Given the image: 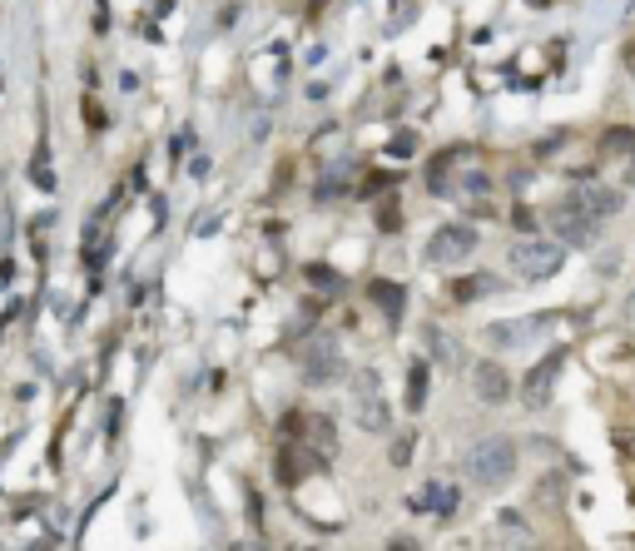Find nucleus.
I'll list each match as a JSON object with an SVG mask.
<instances>
[{
	"instance_id": "obj_7",
	"label": "nucleus",
	"mask_w": 635,
	"mask_h": 551,
	"mask_svg": "<svg viewBox=\"0 0 635 551\" xmlns=\"http://www.w3.org/2000/svg\"><path fill=\"white\" fill-rule=\"evenodd\" d=\"M551 229H556V239H561V244H586V239L596 234V219H591V214H586V209L566 194V199L551 209Z\"/></svg>"
},
{
	"instance_id": "obj_1",
	"label": "nucleus",
	"mask_w": 635,
	"mask_h": 551,
	"mask_svg": "<svg viewBox=\"0 0 635 551\" xmlns=\"http://www.w3.org/2000/svg\"><path fill=\"white\" fill-rule=\"evenodd\" d=\"M462 472L477 487H502V482H511V472H516V442L511 437H482L477 447H467Z\"/></svg>"
},
{
	"instance_id": "obj_22",
	"label": "nucleus",
	"mask_w": 635,
	"mask_h": 551,
	"mask_svg": "<svg viewBox=\"0 0 635 551\" xmlns=\"http://www.w3.org/2000/svg\"><path fill=\"white\" fill-rule=\"evenodd\" d=\"M626 70L635 75V40H626Z\"/></svg>"
},
{
	"instance_id": "obj_17",
	"label": "nucleus",
	"mask_w": 635,
	"mask_h": 551,
	"mask_svg": "<svg viewBox=\"0 0 635 551\" xmlns=\"http://www.w3.org/2000/svg\"><path fill=\"white\" fill-rule=\"evenodd\" d=\"M427 507H437V512L447 517V512L457 507V492H452L447 482H432V492H427Z\"/></svg>"
},
{
	"instance_id": "obj_12",
	"label": "nucleus",
	"mask_w": 635,
	"mask_h": 551,
	"mask_svg": "<svg viewBox=\"0 0 635 551\" xmlns=\"http://www.w3.org/2000/svg\"><path fill=\"white\" fill-rule=\"evenodd\" d=\"M368 293H373V303H378V308L387 313V318H397V313H402V303H407L402 283H387V278H378V283H373Z\"/></svg>"
},
{
	"instance_id": "obj_9",
	"label": "nucleus",
	"mask_w": 635,
	"mask_h": 551,
	"mask_svg": "<svg viewBox=\"0 0 635 551\" xmlns=\"http://www.w3.org/2000/svg\"><path fill=\"white\" fill-rule=\"evenodd\" d=\"M318 462H323V457H318L313 447H303L298 437H288V442L278 447V482H283V487H298V482H303Z\"/></svg>"
},
{
	"instance_id": "obj_11",
	"label": "nucleus",
	"mask_w": 635,
	"mask_h": 551,
	"mask_svg": "<svg viewBox=\"0 0 635 551\" xmlns=\"http://www.w3.org/2000/svg\"><path fill=\"white\" fill-rule=\"evenodd\" d=\"M571 199H576L591 219H611V214H621V194H616V189H606V184H581Z\"/></svg>"
},
{
	"instance_id": "obj_13",
	"label": "nucleus",
	"mask_w": 635,
	"mask_h": 551,
	"mask_svg": "<svg viewBox=\"0 0 635 551\" xmlns=\"http://www.w3.org/2000/svg\"><path fill=\"white\" fill-rule=\"evenodd\" d=\"M497 288H502L497 274H472V278H457V288H452V293L467 303V298H487V293H497Z\"/></svg>"
},
{
	"instance_id": "obj_4",
	"label": "nucleus",
	"mask_w": 635,
	"mask_h": 551,
	"mask_svg": "<svg viewBox=\"0 0 635 551\" xmlns=\"http://www.w3.org/2000/svg\"><path fill=\"white\" fill-rule=\"evenodd\" d=\"M353 417L363 432L387 427V398H382V378L373 368H358V378H353Z\"/></svg>"
},
{
	"instance_id": "obj_14",
	"label": "nucleus",
	"mask_w": 635,
	"mask_h": 551,
	"mask_svg": "<svg viewBox=\"0 0 635 551\" xmlns=\"http://www.w3.org/2000/svg\"><path fill=\"white\" fill-rule=\"evenodd\" d=\"M407 408L412 413L427 408V363H412V373H407Z\"/></svg>"
},
{
	"instance_id": "obj_5",
	"label": "nucleus",
	"mask_w": 635,
	"mask_h": 551,
	"mask_svg": "<svg viewBox=\"0 0 635 551\" xmlns=\"http://www.w3.org/2000/svg\"><path fill=\"white\" fill-rule=\"evenodd\" d=\"M472 254H477V229L467 224H442L427 239V264H467Z\"/></svg>"
},
{
	"instance_id": "obj_18",
	"label": "nucleus",
	"mask_w": 635,
	"mask_h": 551,
	"mask_svg": "<svg viewBox=\"0 0 635 551\" xmlns=\"http://www.w3.org/2000/svg\"><path fill=\"white\" fill-rule=\"evenodd\" d=\"M412 442H417V437H412V432H402V437L387 447V462H392V467H407V462H412Z\"/></svg>"
},
{
	"instance_id": "obj_6",
	"label": "nucleus",
	"mask_w": 635,
	"mask_h": 551,
	"mask_svg": "<svg viewBox=\"0 0 635 551\" xmlns=\"http://www.w3.org/2000/svg\"><path fill=\"white\" fill-rule=\"evenodd\" d=\"M556 378H561V353H546V358L521 378V403H526L531 413H541V408L551 403V393H556Z\"/></svg>"
},
{
	"instance_id": "obj_3",
	"label": "nucleus",
	"mask_w": 635,
	"mask_h": 551,
	"mask_svg": "<svg viewBox=\"0 0 635 551\" xmlns=\"http://www.w3.org/2000/svg\"><path fill=\"white\" fill-rule=\"evenodd\" d=\"M303 378L318 383V388H328V383L343 378V348H338L333 333H313L303 343Z\"/></svg>"
},
{
	"instance_id": "obj_2",
	"label": "nucleus",
	"mask_w": 635,
	"mask_h": 551,
	"mask_svg": "<svg viewBox=\"0 0 635 551\" xmlns=\"http://www.w3.org/2000/svg\"><path fill=\"white\" fill-rule=\"evenodd\" d=\"M511 269L516 278H526V283H541V278H551L561 269V239H521V244H511Z\"/></svg>"
},
{
	"instance_id": "obj_21",
	"label": "nucleus",
	"mask_w": 635,
	"mask_h": 551,
	"mask_svg": "<svg viewBox=\"0 0 635 551\" xmlns=\"http://www.w3.org/2000/svg\"><path fill=\"white\" fill-rule=\"evenodd\" d=\"M616 442H621V452H626V457H635V432H616Z\"/></svg>"
},
{
	"instance_id": "obj_8",
	"label": "nucleus",
	"mask_w": 635,
	"mask_h": 551,
	"mask_svg": "<svg viewBox=\"0 0 635 551\" xmlns=\"http://www.w3.org/2000/svg\"><path fill=\"white\" fill-rule=\"evenodd\" d=\"M288 432H298V442H303V447H313L318 457H333V452H338V427H333V417L303 413V417H293V422H288Z\"/></svg>"
},
{
	"instance_id": "obj_19",
	"label": "nucleus",
	"mask_w": 635,
	"mask_h": 551,
	"mask_svg": "<svg viewBox=\"0 0 635 551\" xmlns=\"http://www.w3.org/2000/svg\"><path fill=\"white\" fill-rule=\"evenodd\" d=\"M378 224H382V229H397V224H402V214H397V209L387 204V209H382V214H378Z\"/></svg>"
},
{
	"instance_id": "obj_10",
	"label": "nucleus",
	"mask_w": 635,
	"mask_h": 551,
	"mask_svg": "<svg viewBox=\"0 0 635 551\" xmlns=\"http://www.w3.org/2000/svg\"><path fill=\"white\" fill-rule=\"evenodd\" d=\"M472 388H477V398L487 403V408H502L511 398V378L502 363H477V373H472Z\"/></svg>"
},
{
	"instance_id": "obj_15",
	"label": "nucleus",
	"mask_w": 635,
	"mask_h": 551,
	"mask_svg": "<svg viewBox=\"0 0 635 551\" xmlns=\"http://www.w3.org/2000/svg\"><path fill=\"white\" fill-rule=\"evenodd\" d=\"M601 154H606V159L635 154V130H606V135H601Z\"/></svg>"
},
{
	"instance_id": "obj_23",
	"label": "nucleus",
	"mask_w": 635,
	"mask_h": 551,
	"mask_svg": "<svg viewBox=\"0 0 635 551\" xmlns=\"http://www.w3.org/2000/svg\"><path fill=\"white\" fill-rule=\"evenodd\" d=\"M244 551H258V547H244Z\"/></svg>"
},
{
	"instance_id": "obj_16",
	"label": "nucleus",
	"mask_w": 635,
	"mask_h": 551,
	"mask_svg": "<svg viewBox=\"0 0 635 551\" xmlns=\"http://www.w3.org/2000/svg\"><path fill=\"white\" fill-rule=\"evenodd\" d=\"M308 283H313L318 293H338V288H343V278L333 274V269H323V264H308Z\"/></svg>"
},
{
	"instance_id": "obj_20",
	"label": "nucleus",
	"mask_w": 635,
	"mask_h": 551,
	"mask_svg": "<svg viewBox=\"0 0 635 551\" xmlns=\"http://www.w3.org/2000/svg\"><path fill=\"white\" fill-rule=\"evenodd\" d=\"M387 551H422V547H417L412 537H392V542H387Z\"/></svg>"
}]
</instances>
